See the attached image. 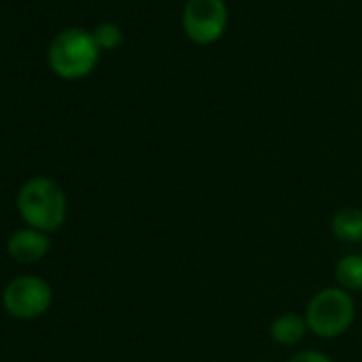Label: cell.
Wrapping results in <instances>:
<instances>
[{
	"mask_svg": "<svg viewBox=\"0 0 362 362\" xmlns=\"http://www.w3.org/2000/svg\"><path fill=\"white\" fill-rule=\"evenodd\" d=\"M18 209L24 222L33 228L54 233L64 224L66 197L54 179L35 177L22 186L18 197Z\"/></svg>",
	"mask_w": 362,
	"mask_h": 362,
	"instance_id": "6da1fadb",
	"label": "cell"
},
{
	"mask_svg": "<svg viewBox=\"0 0 362 362\" xmlns=\"http://www.w3.org/2000/svg\"><path fill=\"white\" fill-rule=\"evenodd\" d=\"M98 49L94 35L81 28H69L52 41L47 52L49 66L64 79H79L96 66Z\"/></svg>",
	"mask_w": 362,
	"mask_h": 362,
	"instance_id": "7a4b0ae2",
	"label": "cell"
},
{
	"mask_svg": "<svg viewBox=\"0 0 362 362\" xmlns=\"http://www.w3.org/2000/svg\"><path fill=\"white\" fill-rule=\"evenodd\" d=\"M354 320V303L347 292L328 288L317 292L307 307V326L320 337L343 334Z\"/></svg>",
	"mask_w": 362,
	"mask_h": 362,
	"instance_id": "3957f363",
	"label": "cell"
},
{
	"mask_svg": "<svg viewBox=\"0 0 362 362\" xmlns=\"http://www.w3.org/2000/svg\"><path fill=\"white\" fill-rule=\"evenodd\" d=\"M5 309L20 320H33L43 315L52 305V288L41 277H18L13 279L3 294Z\"/></svg>",
	"mask_w": 362,
	"mask_h": 362,
	"instance_id": "277c9868",
	"label": "cell"
},
{
	"mask_svg": "<svg viewBox=\"0 0 362 362\" xmlns=\"http://www.w3.org/2000/svg\"><path fill=\"white\" fill-rule=\"evenodd\" d=\"M228 22L224 0H188L184 9V30L197 43H214Z\"/></svg>",
	"mask_w": 362,
	"mask_h": 362,
	"instance_id": "5b68a950",
	"label": "cell"
},
{
	"mask_svg": "<svg viewBox=\"0 0 362 362\" xmlns=\"http://www.w3.org/2000/svg\"><path fill=\"white\" fill-rule=\"evenodd\" d=\"M49 239L43 230L37 228H26L16 233L9 239V254L11 258H16L18 262L24 264H33L37 260H41L47 252H49Z\"/></svg>",
	"mask_w": 362,
	"mask_h": 362,
	"instance_id": "8992f818",
	"label": "cell"
},
{
	"mask_svg": "<svg viewBox=\"0 0 362 362\" xmlns=\"http://www.w3.org/2000/svg\"><path fill=\"white\" fill-rule=\"evenodd\" d=\"M332 233L339 241H345V243L362 241V211L341 209L332 220Z\"/></svg>",
	"mask_w": 362,
	"mask_h": 362,
	"instance_id": "52a82bcc",
	"label": "cell"
},
{
	"mask_svg": "<svg viewBox=\"0 0 362 362\" xmlns=\"http://www.w3.org/2000/svg\"><path fill=\"white\" fill-rule=\"evenodd\" d=\"M307 330V322L294 313H286L281 317H277L271 326V337L281 343V345H294L305 337Z\"/></svg>",
	"mask_w": 362,
	"mask_h": 362,
	"instance_id": "ba28073f",
	"label": "cell"
},
{
	"mask_svg": "<svg viewBox=\"0 0 362 362\" xmlns=\"http://www.w3.org/2000/svg\"><path fill=\"white\" fill-rule=\"evenodd\" d=\"M337 281L347 290H362V258L347 256L337 264Z\"/></svg>",
	"mask_w": 362,
	"mask_h": 362,
	"instance_id": "9c48e42d",
	"label": "cell"
},
{
	"mask_svg": "<svg viewBox=\"0 0 362 362\" xmlns=\"http://www.w3.org/2000/svg\"><path fill=\"white\" fill-rule=\"evenodd\" d=\"M94 41H96V45L103 47V49H113V47H117V45L122 43V33H119V28H117L115 24L105 22V24L96 26V30H94Z\"/></svg>",
	"mask_w": 362,
	"mask_h": 362,
	"instance_id": "30bf717a",
	"label": "cell"
},
{
	"mask_svg": "<svg viewBox=\"0 0 362 362\" xmlns=\"http://www.w3.org/2000/svg\"><path fill=\"white\" fill-rule=\"evenodd\" d=\"M290 362H330V360H328V356H324L320 351H300Z\"/></svg>",
	"mask_w": 362,
	"mask_h": 362,
	"instance_id": "8fae6325",
	"label": "cell"
}]
</instances>
